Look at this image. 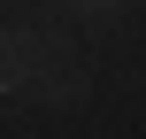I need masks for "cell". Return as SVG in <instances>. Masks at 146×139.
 <instances>
[{
  "instance_id": "1",
  "label": "cell",
  "mask_w": 146,
  "mask_h": 139,
  "mask_svg": "<svg viewBox=\"0 0 146 139\" xmlns=\"http://www.w3.org/2000/svg\"><path fill=\"white\" fill-rule=\"evenodd\" d=\"M54 62H62V39L46 23H0V70L15 77V93H31V77Z\"/></svg>"
},
{
  "instance_id": "2",
  "label": "cell",
  "mask_w": 146,
  "mask_h": 139,
  "mask_svg": "<svg viewBox=\"0 0 146 139\" xmlns=\"http://www.w3.org/2000/svg\"><path fill=\"white\" fill-rule=\"evenodd\" d=\"M69 8H85V15H108V8H123V0H69Z\"/></svg>"
}]
</instances>
